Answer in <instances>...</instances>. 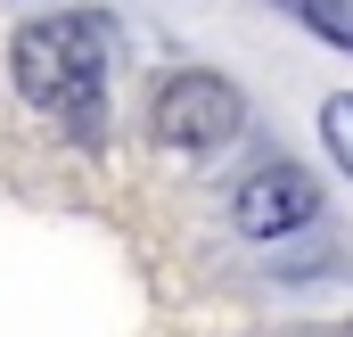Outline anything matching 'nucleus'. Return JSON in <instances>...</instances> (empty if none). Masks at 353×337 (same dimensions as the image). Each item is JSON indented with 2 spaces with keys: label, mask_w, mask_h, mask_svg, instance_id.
<instances>
[{
  "label": "nucleus",
  "mask_w": 353,
  "mask_h": 337,
  "mask_svg": "<svg viewBox=\"0 0 353 337\" xmlns=\"http://www.w3.org/2000/svg\"><path fill=\"white\" fill-rule=\"evenodd\" d=\"M8 66H17V90L66 124L74 140H99L107 124V25L99 17H41L8 41Z\"/></svg>",
  "instance_id": "1"
},
{
  "label": "nucleus",
  "mask_w": 353,
  "mask_h": 337,
  "mask_svg": "<svg viewBox=\"0 0 353 337\" xmlns=\"http://www.w3.org/2000/svg\"><path fill=\"white\" fill-rule=\"evenodd\" d=\"M148 124H157V140H165V148H222V140H239L247 99L222 83V75L189 66V75H165V83H157Z\"/></svg>",
  "instance_id": "2"
},
{
  "label": "nucleus",
  "mask_w": 353,
  "mask_h": 337,
  "mask_svg": "<svg viewBox=\"0 0 353 337\" xmlns=\"http://www.w3.org/2000/svg\"><path fill=\"white\" fill-rule=\"evenodd\" d=\"M321 214V181L296 165H263L239 181V198H230V222L247 231V239H288V231H304Z\"/></svg>",
  "instance_id": "3"
},
{
  "label": "nucleus",
  "mask_w": 353,
  "mask_h": 337,
  "mask_svg": "<svg viewBox=\"0 0 353 337\" xmlns=\"http://www.w3.org/2000/svg\"><path fill=\"white\" fill-rule=\"evenodd\" d=\"M321 41H337V50H353V0H288Z\"/></svg>",
  "instance_id": "4"
},
{
  "label": "nucleus",
  "mask_w": 353,
  "mask_h": 337,
  "mask_svg": "<svg viewBox=\"0 0 353 337\" xmlns=\"http://www.w3.org/2000/svg\"><path fill=\"white\" fill-rule=\"evenodd\" d=\"M321 132H329V157L353 173V90H337V99L321 107Z\"/></svg>",
  "instance_id": "5"
}]
</instances>
